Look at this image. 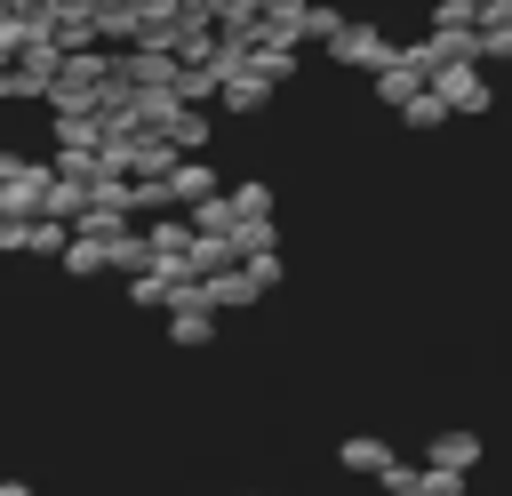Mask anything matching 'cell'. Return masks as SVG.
Returning <instances> with one entry per match:
<instances>
[{
    "instance_id": "6da1fadb",
    "label": "cell",
    "mask_w": 512,
    "mask_h": 496,
    "mask_svg": "<svg viewBox=\"0 0 512 496\" xmlns=\"http://www.w3.org/2000/svg\"><path fill=\"white\" fill-rule=\"evenodd\" d=\"M328 56H336V64H384L392 40H384L376 24H336V32H328Z\"/></svg>"
},
{
    "instance_id": "7a4b0ae2",
    "label": "cell",
    "mask_w": 512,
    "mask_h": 496,
    "mask_svg": "<svg viewBox=\"0 0 512 496\" xmlns=\"http://www.w3.org/2000/svg\"><path fill=\"white\" fill-rule=\"evenodd\" d=\"M160 192H168V200H208V192H216V168H208V160H176V168L160 176Z\"/></svg>"
},
{
    "instance_id": "3957f363",
    "label": "cell",
    "mask_w": 512,
    "mask_h": 496,
    "mask_svg": "<svg viewBox=\"0 0 512 496\" xmlns=\"http://www.w3.org/2000/svg\"><path fill=\"white\" fill-rule=\"evenodd\" d=\"M472 456H480V440H472V432H440V440H432V472H448V480H456V472H472Z\"/></svg>"
},
{
    "instance_id": "277c9868",
    "label": "cell",
    "mask_w": 512,
    "mask_h": 496,
    "mask_svg": "<svg viewBox=\"0 0 512 496\" xmlns=\"http://www.w3.org/2000/svg\"><path fill=\"white\" fill-rule=\"evenodd\" d=\"M392 464H400V456H392V448H384L376 432H360V440H344V472H376V480H384Z\"/></svg>"
},
{
    "instance_id": "5b68a950",
    "label": "cell",
    "mask_w": 512,
    "mask_h": 496,
    "mask_svg": "<svg viewBox=\"0 0 512 496\" xmlns=\"http://www.w3.org/2000/svg\"><path fill=\"white\" fill-rule=\"evenodd\" d=\"M400 112H408V128H440V120H448V104H440L432 88H416V96H408Z\"/></svg>"
}]
</instances>
